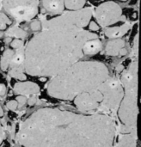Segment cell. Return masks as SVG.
<instances>
[{
	"instance_id": "1",
	"label": "cell",
	"mask_w": 141,
	"mask_h": 147,
	"mask_svg": "<svg viewBox=\"0 0 141 147\" xmlns=\"http://www.w3.org/2000/svg\"><path fill=\"white\" fill-rule=\"evenodd\" d=\"M115 120L106 114L79 115L59 109H38L23 121L16 134L24 146H112Z\"/></svg>"
},
{
	"instance_id": "2",
	"label": "cell",
	"mask_w": 141,
	"mask_h": 147,
	"mask_svg": "<svg viewBox=\"0 0 141 147\" xmlns=\"http://www.w3.org/2000/svg\"><path fill=\"white\" fill-rule=\"evenodd\" d=\"M95 38L84 28H46L25 47L24 70L32 76H57L83 58L84 44Z\"/></svg>"
},
{
	"instance_id": "3",
	"label": "cell",
	"mask_w": 141,
	"mask_h": 147,
	"mask_svg": "<svg viewBox=\"0 0 141 147\" xmlns=\"http://www.w3.org/2000/svg\"><path fill=\"white\" fill-rule=\"evenodd\" d=\"M109 78L107 66L97 61L76 62L50 81L47 93L60 100H73L80 93L96 89Z\"/></svg>"
},
{
	"instance_id": "4",
	"label": "cell",
	"mask_w": 141,
	"mask_h": 147,
	"mask_svg": "<svg viewBox=\"0 0 141 147\" xmlns=\"http://www.w3.org/2000/svg\"><path fill=\"white\" fill-rule=\"evenodd\" d=\"M121 83L124 90L122 100L118 108V116L123 125L137 126L138 106V63L134 62L124 71Z\"/></svg>"
},
{
	"instance_id": "5",
	"label": "cell",
	"mask_w": 141,
	"mask_h": 147,
	"mask_svg": "<svg viewBox=\"0 0 141 147\" xmlns=\"http://www.w3.org/2000/svg\"><path fill=\"white\" fill-rule=\"evenodd\" d=\"M93 15L91 8L80 9L64 13L50 20H43V29L46 28H84L86 27Z\"/></svg>"
},
{
	"instance_id": "6",
	"label": "cell",
	"mask_w": 141,
	"mask_h": 147,
	"mask_svg": "<svg viewBox=\"0 0 141 147\" xmlns=\"http://www.w3.org/2000/svg\"><path fill=\"white\" fill-rule=\"evenodd\" d=\"M97 89L103 94V101L100 103L99 110L104 113L115 112L122 100L124 90L120 79L108 78Z\"/></svg>"
},
{
	"instance_id": "7",
	"label": "cell",
	"mask_w": 141,
	"mask_h": 147,
	"mask_svg": "<svg viewBox=\"0 0 141 147\" xmlns=\"http://www.w3.org/2000/svg\"><path fill=\"white\" fill-rule=\"evenodd\" d=\"M3 8L16 21L23 22L37 15L39 3L37 0H3Z\"/></svg>"
},
{
	"instance_id": "8",
	"label": "cell",
	"mask_w": 141,
	"mask_h": 147,
	"mask_svg": "<svg viewBox=\"0 0 141 147\" xmlns=\"http://www.w3.org/2000/svg\"><path fill=\"white\" fill-rule=\"evenodd\" d=\"M95 16L99 25L103 28L126 19L122 16L121 6L115 2H106L100 4L95 11Z\"/></svg>"
},
{
	"instance_id": "9",
	"label": "cell",
	"mask_w": 141,
	"mask_h": 147,
	"mask_svg": "<svg viewBox=\"0 0 141 147\" xmlns=\"http://www.w3.org/2000/svg\"><path fill=\"white\" fill-rule=\"evenodd\" d=\"M73 99L75 105L80 112L92 114L99 109L100 103L103 101V94L96 88L90 91L80 93Z\"/></svg>"
},
{
	"instance_id": "10",
	"label": "cell",
	"mask_w": 141,
	"mask_h": 147,
	"mask_svg": "<svg viewBox=\"0 0 141 147\" xmlns=\"http://www.w3.org/2000/svg\"><path fill=\"white\" fill-rule=\"evenodd\" d=\"M14 91L19 95L30 96L38 94L40 92V87L39 85L32 82L17 83L14 86Z\"/></svg>"
},
{
	"instance_id": "11",
	"label": "cell",
	"mask_w": 141,
	"mask_h": 147,
	"mask_svg": "<svg viewBox=\"0 0 141 147\" xmlns=\"http://www.w3.org/2000/svg\"><path fill=\"white\" fill-rule=\"evenodd\" d=\"M102 41L97 38L88 40L83 46V53L84 55H94L102 50Z\"/></svg>"
},
{
	"instance_id": "12",
	"label": "cell",
	"mask_w": 141,
	"mask_h": 147,
	"mask_svg": "<svg viewBox=\"0 0 141 147\" xmlns=\"http://www.w3.org/2000/svg\"><path fill=\"white\" fill-rule=\"evenodd\" d=\"M42 5L47 11L53 14H60L65 9L64 0H42Z\"/></svg>"
},
{
	"instance_id": "13",
	"label": "cell",
	"mask_w": 141,
	"mask_h": 147,
	"mask_svg": "<svg viewBox=\"0 0 141 147\" xmlns=\"http://www.w3.org/2000/svg\"><path fill=\"white\" fill-rule=\"evenodd\" d=\"M125 41L121 39L115 38L114 40H109L105 47V52L109 56H117L119 55L120 50L124 47Z\"/></svg>"
},
{
	"instance_id": "14",
	"label": "cell",
	"mask_w": 141,
	"mask_h": 147,
	"mask_svg": "<svg viewBox=\"0 0 141 147\" xmlns=\"http://www.w3.org/2000/svg\"><path fill=\"white\" fill-rule=\"evenodd\" d=\"M130 29V24L128 22H126L122 24L121 26L119 27H115V28H108L105 29V34L109 38H120L123 35H125L128 30Z\"/></svg>"
},
{
	"instance_id": "15",
	"label": "cell",
	"mask_w": 141,
	"mask_h": 147,
	"mask_svg": "<svg viewBox=\"0 0 141 147\" xmlns=\"http://www.w3.org/2000/svg\"><path fill=\"white\" fill-rule=\"evenodd\" d=\"M24 53L25 47H22L15 52L9 67L10 68H24Z\"/></svg>"
},
{
	"instance_id": "16",
	"label": "cell",
	"mask_w": 141,
	"mask_h": 147,
	"mask_svg": "<svg viewBox=\"0 0 141 147\" xmlns=\"http://www.w3.org/2000/svg\"><path fill=\"white\" fill-rule=\"evenodd\" d=\"M137 140V133H129V134H122L120 136L117 146H118L134 147L136 146Z\"/></svg>"
},
{
	"instance_id": "17",
	"label": "cell",
	"mask_w": 141,
	"mask_h": 147,
	"mask_svg": "<svg viewBox=\"0 0 141 147\" xmlns=\"http://www.w3.org/2000/svg\"><path fill=\"white\" fill-rule=\"evenodd\" d=\"M14 53H15V52L10 50V49H7L3 53L2 59H1V62H0V66H1V69L3 71H6L8 69Z\"/></svg>"
},
{
	"instance_id": "18",
	"label": "cell",
	"mask_w": 141,
	"mask_h": 147,
	"mask_svg": "<svg viewBox=\"0 0 141 147\" xmlns=\"http://www.w3.org/2000/svg\"><path fill=\"white\" fill-rule=\"evenodd\" d=\"M65 7L70 10H78L83 9L85 0H64Z\"/></svg>"
},
{
	"instance_id": "19",
	"label": "cell",
	"mask_w": 141,
	"mask_h": 147,
	"mask_svg": "<svg viewBox=\"0 0 141 147\" xmlns=\"http://www.w3.org/2000/svg\"><path fill=\"white\" fill-rule=\"evenodd\" d=\"M5 34L9 37H16V38H18V39H23L26 37L27 35V33L22 29L21 28L19 27H16V26H14L10 28H9Z\"/></svg>"
},
{
	"instance_id": "20",
	"label": "cell",
	"mask_w": 141,
	"mask_h": 147,
	"mask_svg": "<svg viewBox=\"0 0 141 147\" xmlns=\"http://www.w3.org/2000/svg\"><path fill=\"white\" fill-rule=\"evenodd\" d=\"M11 23V20L8 17L7 15L4 13H0V30H3L6 28L7 25Z\"/></svg>"
},
{
	"instance_id": "21",
	"label": "cell",
	"mask_w": 141,
	"mask_h": 147,
	"mask_svg": "<svg viewBox=\"0 0 141 147\" xmlns=\"http://www.w3.org/2000/svg\"><path fill=\"white\" fill-rule=\"evenodd\" d=\"M10 46L12 48H15V49H18L22 47H23V41L20 39H16L12 41H10Z\"/></svg>"
},
{
	"instance_id": "22",
	"label": "cell",
	"mask_w": 141,
	"mask_h": 147,
	"mask_svg": "<svg viewBox=\"0 0 141 147\" xmlns=\"http://www.w3.org/2000/svg\"><path fill=\"white\" fill-rule=\"evenodd\" d=\"M16 102H17V103H18V106H19V107L23 106V105L26 103V102H27L26 96L21 95V96H17V97H16Z\"/></svg>"
},
{
	"instance_id": "23",
	"label": "cell",
	"mask_w": 141,
	"mask_h": 147,
	"mask_svg": "<svg viewBox=\"0 0 141 147\" xmlns=\"http://www.w3.org/2000/svg\"><path fill=\"white\" fill-rule=\"evenodd\" d=\"M7 108L9 109V110H12V111H14V110H16V109H17V107H18V103H17V102L16 101H9L8 103H7Z\"/></svg>"
},
{
	"instance_id": "24",
	"label": "cell",
	"mask_w": 141,
	"mask_h": 147,
	"mask_svg": "<svg viewBox=\"0 0 141 147\" xmlns=\"http://www.w3.org/2000/svg\"><path fill=\"white\" fill-rule=\"evenodd\" d=\"M30 28L33 31H39L40 29V22L39 21H34L30 24Z\"/></svg>"
},
{
	"instance_id": "25",
	"label": "cell",
	"mask_w": 141,
	"mask_h": 147,
	"mask_svg": "<svg viewBox=\"0 0 141 147\" xmlns=\"http://www.w3.org/2000/svg\"><path fill=\"white\" fill-rule=\"evenodd\" d=\"M89 28L91 31H97V30H99L100 26L96 22H90V25H89Z\"/></svg>"
},
{
	"instance_id": "26",
	"label": "cell",
	"mask_w": 141,
	"mask_h": 147,
	"mask_svg": "<svg viewBox=\"0 0 141 147\" xmlns=\"http://www.w3.org/2000/svg\"><path fill=\"white\" fill-rule=\"evenodd\" d=\"M138 41H139V38L138 35L136 36V42H134V53L136 55V57H138Z\"/></svg>"
},
{
	"instance_id": "27",
	"label": "cell",
	"mask_w": 141,
	"mask_h": 147,
	"mask_svg": "<svg viewBox=\"0 0 141 147\" xmlns=\"http://www.w3.org/2000/svg\"><path fill=\"white\" fill-rule=\"evenodd\" d=\"M5 92H6V87L4 84H0V96H3L5 95Z\"/></svg>"
},
{
	"instance_id": "28",
	"label": "cell",
	"mask_w": 141,
	"mask_h": 147,
	"mask_svg": "<svg viewBox=\"0 0 141 147\" xmlns=\"http://www.w3.org/2000/svg\"><path fill=\"white\" fill-rule=\"evenodd\" d=\"M3 138H4V133H3V127H2V125H1V123H0V144L3 142Z\"/></svg>"
},
{
	"instance_id": "29",
	"label": "cell",
	"mask_w": 141,
	"mask_h": 147,
	"mask_svg": "<svg viewBox=\"0 0 141 147\" xmlns=\"http://www.w3.org/2000/svg\"><path fill=\"white\" fill-rule=\"evenodd\" d=\"M36 98L35 97H34V96H32V97H30L29 99H28V105L29 106H33L34 104H35V102H36Z\"/></svg>"
},
{
	"instance_id": "30",
	"label": "cell",
	"mask_w": 141,
	"mask_h": 147,
	"mask_svg": "<svg viewBox=\"0 0 141 147\" xmlns=\"http://www.w3.org/2000/svg\"><path fill=\"white\" fill-rule=\"evenodd\" d=\"M127 53H128V51H127V49H126V48H124V47H122V48L120 50V52H119V54H120V55H121V56L126 55Z\"/></svg>"
},
{
	"instance_id": "31",
	"label": "cell",
	"mask_w": 141,
	"mask_h": 147,
	"mask_svg": "<svg viewBox=\"0 0 141 147\" xmlns=\"http://www.w3.org/2000/svg\"><path fill=\"white\" fill-rule=\"evenodd\" d=\"M3 115V110L2 107L0 106V117H2Z\"/></svg>"
},
{
	"instance_id": "32",
	"label": "cell",
	"mask_w": 141,
	"mask_h": 147,
	"mask_svg": "<svg viewBox=\"0 0 141 147\" xmlns=\"http://www.w3.org/2000/svg\"><path fill=\"white\" fill-rule=\"evenodd\" d=\"M121 70H122V65H120V66L117 68V71H120Z\"/></svg>"
},
{
	"instance_id": "33",
	"label": "cell",
	"mask_w": 141,
	"mask_h": 147,
	"mask_svg": "<svg viewBox=\"0 0 141 147\" xmlns=\"http://www.w3.org/2000/svg\"><path fill=\"white\" fill-rule=\"evenodd\" d=\"M3 36V33L2 31H0V38H2Z\"/></svg>"
},
{
	"instance_id": "34",
	"label": "cell",
	"mask_w": 141,
	"mask_h": 147,
	"mask_svg": "<svg viewBox=\"0 0 141 147\" xmlns=\"http://www.w3.org/2000/svg\"><path fill=\"white\" fill-rule=\"evenodd\" d=\"M121 1H127V0H121Z\"/></svg>"
}]
</instances>
